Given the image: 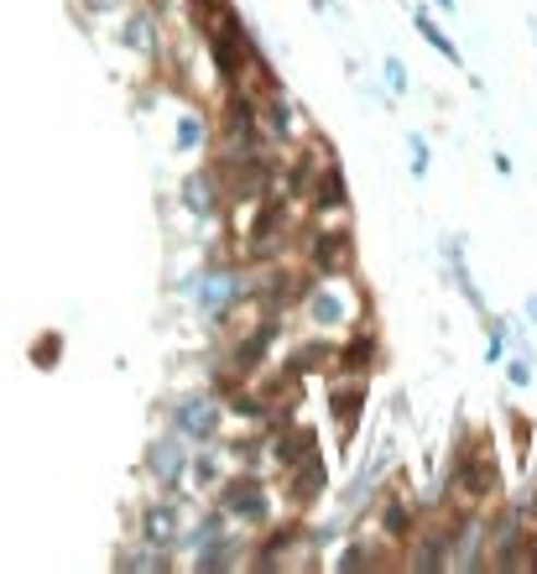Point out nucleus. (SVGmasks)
Returning a JSON list of instances; mask_svg holds the SVG:
<instances>
[{
	"label": "nucleus",
	"mask_w": 537,
	"mask_h": 574,
	"mask_svg": "<svg viewBox=\"0 0 537 574\" xmlns=\"http://www.w3.org/2000/svg\"><path fill=\"white\" fill-rule=\"evenodd\" d=\"M178 292L188 298L193 319H204L210 330H219V324H230L235 313L256 298V272L235 262H199L178 277Z\"/></svg>",
	"instance_id": "nucleus-1"
},
{
	"label": "nucleus",
	"mask_w": 537,
	"mask_h": 574,
	"mask_svg": "<svg viewBox=\"0 0 537 574\" xmlns=\"http://www.w3.org/2000/svg\"><path fill=\"white\" fill-rule=\"evenodd\" d=\"M501 491V465L486 444H460L444 470V502L449 506H491Z\"/></svg>",
	"instance_id": "nucleus-2"
},
{
	"label": "nucleus",
	"mask_w": 537,
	"mask_h": 574,
	"mask_svg": "<svg viewBox=\"0 0 537 574\" xmlns=\"http://www.w3.org/2000/svg\"><path fill=\"white\" fill-rule=\"evenodd\" d=\"M214 506L235 527H246V533H261V527L277 523V497H272V486H266L261 470H230L214 486Z\"/></svg>",
	"instance_id": "nucleus-3"
},
{
	"label": "nucleus",
	"mask_w": 537,
	"mask_h": 574,
	"mask_svg": "<svg viewBox=\"0 0 537 574\" xmlns=\"http://www.w3.org/2000/svg\"><path fill=\"white\" fill-rule=\"evenodd\" d=\"M167 429L178 433V439H188L193 450H199V444H214V439L225 433V397H219L214 386H188V392H178L172 407H167Z\"/></svg>",
	"instance_id": "nucleus-4"
},
{
	"label": "nucleus",
	"mask_w": 537,
	"mask_h": 574,
	"mask_svg": "<svg viewBox=\"0 0 537 574\" xmlns=\"http://www.w3.org/2000/svg\"><path fill=\"white\" fill-rule=\"evenodd\" d=\"M303 313L313 330H334V324H345V330H355L360 324V313H371V303L355 292L345 277H313V283L303 287Z\"/></svg>",
	"instance_id": "nucleus-5"
},
{
	"label": "nucleus",
	"mask_w": 537,
	"mask_h": 574,
	"mask_svg": "<svg viewBox=\"0 0 537 574\" xmlns=\"http://www.w3.org/2000/svg\"><path fill=\"white\" fill-rule=\"evenodd\" d=\"M355 262L350 219H313L303 230V272L308 277H345Z\"/></svg>",
	"instance_id": "nucleus-6"
},
{
	"label": "nucleus",
	"mask_w": 537,
	"mask_h": 574,
	"mask_svg": "<svg viewBox=\"0 0 537 574\" xmlns=\"http://www.w3.org/2000/svg\"><path fill=\"white\" fill-rule=\"evenodd\" d=\"M486 570H527V512H522V502L486 517Z\"/></svg>",
	"instance_id": "nucleus-7"
},
{
	"label": "nucleus",
	"mask_w": 537,
	"mask_h": 574,
	"mask_svg": "<svg viewBox=\"0 0 537 574\" xmlns=\"http://www.w3.org/2000/svg\"><path fill=\"white\" fill-rule=\"evenodd\" d=\"M183 523H188V497H183V491H157L152 502L141 506L136 538H141V543H152V549H163V553H178Z\"/></svg>",
	"instance_id": "nucleus-8"
},
{
	"label": "nucleus",
	"mask_w": 537,
	"mask_h": 574,
	"mask_svg": "<svg viewBox=\"0 0 537 574\" xmlns=\"http://www.w3.org/2000/svg\"><path fill=\"white\" fill-rule=\"evenodd\" d=\"M188 459H193V444L178 439L172 429H163L152 444H146L141 470H146V480H152L157 491H188Z\"/></svg>",
	"instance_id": "nucleus-9"
},
{
	"label": "nucleus",
	"mask_w": 537,
	"mask_h": 574,
	"mask_svg": "<svg viewBox=\"0 0 537 574\" xmlns=\"http://www.w3.org/2000/svg\"><path fill=\"white\" fill-rule=\"evenodd\" d=\"M324 491H329V459L319 450H308L303 459H293L282 470V502L293 506V517H308L313 506L324 502Z\"/></svg>",
	"instance_id": "nucleus-10"
},
{
	"label": "nucleus",
	"mask_w": 537,
	"mask_h": 574,
	"mask_svg": "<svg viewBox=\"0 0 537 574\" xmlns=\"http://www.w3.org/2000/svg\"><path fill=\"white\" fill-rule=\"evenodd\" d=\"M225 172L214 168V163H204V168H193L183 178V189H178V204H183L193 219H219L225 215Z\"/></svg>",
	"instance_id": "nucleus-11"
},
{
	"label": "nucleus",
	"mask_w": 537,
	"mask_h": 574,
	"mask_svg": "<svg viewBox=\"0 0 537 574\" xmlns=\"http://www.w3.org/2000/svg\"><path fill=\"white\" fill-rule=\"evenodd\" d=\"M246 553H251V533H246V527L235 533V527H230L219 543L188 553V570H193V574H230V570H246Z\"/></svg>",
	"instance_id": "nucleus-12"
},
{
	"label": "nucleus",
	"mask_w": 537,
	"mask_h": 574,
	"mask_svg": "<svg viewBox=\"0 0 537 574\" xmlns=\"http://www.w3.org/2000/svg\"><path fill=\"white\" fill-rule=\"evenodd\" d=\"M120 48L141 52V58H152V63H163V11H152V5H136L126 22H120Z\"/></svg>",
	"instance_id": "nucleus-13"
},
{
	"label": "nucleus",
	"mask_w": 537,
	"mask_h": 574,
	"mask_svg": "<svg viewBox=\"0 0 537 574\" xmlns=\"http://www.w3.org/2000/svg\"><path fill=\"white\" fill-rule=\"evenodd\" d=\"M230 450H225V439H214V444H199L193 459H188V491H199V497H214V486L230 476Z\"/></svg>",
	"instance_id": "nucleus-14"
},
{
	"label": "nucleus",
	"mask_w": 537,
	"mask_h": 574,
	"mask_svg": "<svg viewBox=\"0 0 537 574\" xmlns=\"http://www.w3.org/2000/svg\"><path fill=\"white\" fill-rule=\"evenodd\" d=\"M230 517H225V512H219V506H204V512H199V517H193V523H183V538H178V553H199V549H210V543H219V538H225V533H230Z\"/></svg>",
	"instance_id": "nucleus-15"
},
{
	"label": "nucleus",
	"mask_w": 537,
	"mask_h": 574,
	"mask_svg": "<svg viewBox=\"0 0 537 574\" xmlns=\"http://www.w3.org/2000/svg\"><path fill=\"white\" fill-rule=\"evenodd\" d=\"M172 559H178V553H163V549H152V543H126V549L116 553V564H110V570L116 574H167L172 570Z\"/></svg>",
	"instance_id": "nucleus-16"
},
{
	"label": "nucleus",
	"mask_w": 537,
	"mask_h": 574,
	"mask_svg": "<svg viewBox=\"0 0 537 574\" xmlns=\"http://www.w3.org/2000/svg\"><path fill=\"white\" fill-rule=\"evenodd\" d=\"M413 26H418V37L428 43V48L439 52L444 63H454V69H465V52H460V43L449 37L444 26L433 22V5H413Z\"/></svg>",
	"instance_id": "nucleus-17"
},
{
	"label": "nucleus",
	"mask_w": 537,
	"mask_h": 574,
	"mask_svg": "<svg viewBox=\"0 0 537 574\" xmlns=\"http://www.w3.org/2000/svg\"><path fill=\"white\" fill-rule=\"evenodd\" d=\"M199 146H210V120L199 116V110H183L178 125H172V152H199Z\"/></svg>",
	"instance_id": "nucleus-18"
},
{
	"label": "nucleus",
	"mask_w": 537,
	"mask_h": 574,
	"mask_svg": "<svg viewBox=\"0 0 537 574\" xmlns=\"http://www.w3.org/2000/svg\"><path fill=\"white\" fill-rule=\"evenodd\" d=\"M501 366H506V386H512V392H527V386H533V376H537L533 350H516V356H506Z\"/></svg>",
	"instance_id": "nucleus-19"
},
{
	"label": "nucleus",
	"mask_w": 537,
	"mask_h": 574,
	"mask_svg": "<svg viewBox=\"0 0 537 574\" xmlns=\"http://www.w3.org/2000/svg\"><path fill=\"white\" fill-rule=\"evenodd\" d=\"M506 360V324L486 313V366H501Z\"/></svg>",
	"instance_id": "nucleus-20"
},
{
	"label": "nucleus",
	"mask_w": 537,
	"mask_h": 574,
	"mask_svg": "<svg viewBox=\"0 0 537 574\" xmlns=\"http://www.w3.org/2000/svg\"><path fill=\"white\" fill-rule=\"evenodd\" d=\"M188 5H193V22H199V32H204L210 22H219L225 11H235V0H188Z\"/></svg>",
	"instance_id": "nucleus-21"
},
{
	"label": "nucleus",
	"mask_w": 537,
	"mask_h": 574,
	"mask_svg": "<svg viewBox=\"0 0 537 574\" xmlns=\"http://www.w3.org/2000/svg\"><path fill=\"white\" fill-rule=\"evenodd\" d=\"M381 73H386V95H407V89H413V79H407V63H402V58H386Z\"/></svg>",
	"instance_id": "nucleus-22"
},
{
	"label": "nucleus",
	"mask_w": 537,
	"mask_h": 574,
	"mask_svg": "<svg viewBox=\"0 0 537 574\" xmlns=\"http://www.w3.org/2000/svg\"><path fill=\"white\" fill-rule=\"evenodd\" d=\"M58 350H63V339H58V335H43L37 345H32V360H37V366L47 371V366H58Z\"/></svg>",
	"instance_id": "nucleus-23"
},
{
	"label": "nucleus",
	"mask_w": 537,
	"mask_h": 574,
	"mask_svg": "<svg viewBox=\"0 0 537 574\" xmlns=\"http://www.w3.org/2000/svg\"><path fill=\"white\" fill-rule=\"evenodd\" d=\"M407 157H413V178H428V142L407 136Z\"/></svg>",
	"instance_id": "nucleus-24"
},
{
	"label": "nucleus",
	"mask_w": 537,
	"mask_h": 574,
	"mask_svg": "<svg viewBox=\"0 0 537 574\" xmlns=\"http://www.w3.org/2000/svg\"><path fill=\"white\" fill-rule=\"evenodd\" d=\"M79 5H84L90 16H116L120 11V0H79Z\"/></svg>",
	"instance_id": "nucleus-25"
},
{
	"label": "nucleus",
	"mask_w": 537,
	"mask_h": 574,
	"mask_svg": "<svg viewBox=\"0 0 537 574\" xmlns=\"http://www.w3.org/2000/svg\"><path fill=\"white\" fill-rule=\"evenodd\" d=\"M428 5H433V11H444L449 22H454V16H460V0H428Z\"/></svg>",
	"instance_id": "nucleus-26"
},
{
	"label": "nucleus",
	"mask_w": 537,
	"mask_h": 574,
	"mask_svg": "<svg viewBox=\"0 0 537 574\" xmlns=\"http://www.w3.org/2000/svg\"><path fill=\"white\" fill-rule=\"evenodd\" d=\"M392 418H397V423H402V418H413V407H407V392H402L397 403H392Z\"/></svg>",
	"instance_id": "nucleus-27"
},
{
	"label": "nucleus",
	"mask_w": 537,
	"mask_h": 574,
	"mask_svg": "<svg viewBox=\"0 0 537 574\" xmlns=\"http://www.w3.org/2000/svg\"><path fill=\"white\" fill-rule=\"evenodd\" d=\"M522 313L533 319V330H537V292H527V303H522Z\"/></svg>",
	"instance_id": "nucleus-28"
}]
</instances>
